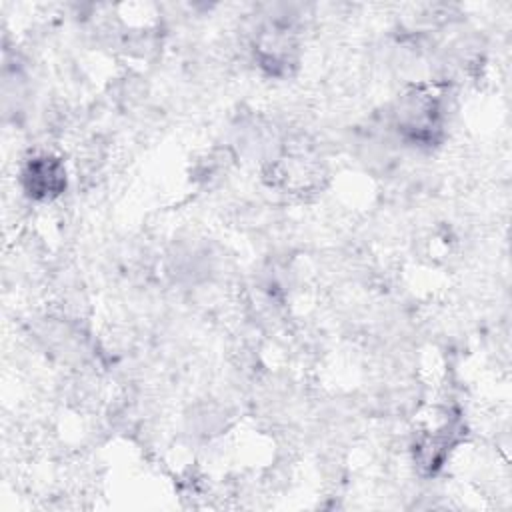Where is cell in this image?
I'll return each mask as SVG.
<instances>
[{
	"mask_svg": "<svg viewBox=\"0 0 512 512\" xmlns=\"http://www.w3.org/2000/svg\"><path fill=\"white\" fill-rule=\"evenodd\" d=\"M20 182L30 198L52 200L66 188V168L54 156H34L24 164Z\"/></svg>",
	"mask_w": 512,
	"mask_h": 512,
	"instance_id": "6da1fadb",
	"label": "cell"
}]
</instances>
